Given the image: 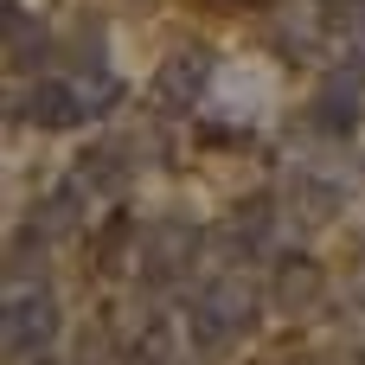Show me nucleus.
<instances>
[{"label":"nucleus","instance_id":"obj_1","mask_svg":"<svg viewBox=\"0 0 365 365\" xmlns=\"http://www.w3.org/2000/svg\"><path fill=\"white\" fill-rule=\"evenodd\" d=\"M250 327H257V282H244V276H218V282L192 302V314H186L192 353H205V359L231 353Z\"/></svg>","mask_w":365,"mask_h":365},{"label":"nucleus","instance_id":"obj_2","mask_svg":"<svg viewBox=\"0 0 365 365\" xmlns=\"http://www.w3.org/2000/svg\"><path fill=\"white\" fill-rule=\"evenodd\" d=\"M115 96H122L115 77H38L19 96V115L38 122V128H77V122L115 109Z\"/></svg>","mask_w":365,"mask_h":365},{"label":"nucleus","instance_id":"obj_3","mask_svg":"<svg viewBox=\"0 0 365 365\" xmlns=\"http://www.w3.org/2000/svg\"><path fill=\"white\" fill-rule=\"evenodd\" d=\"M0 340L13 359H45L58 340V295L51 282H13L0 308Z\"/></svg>","mask_w":365,"mask_h":365},{"label":"nucleus","instance_id":"obj_4","mask_svg":"<svg viewBox=\"0 0 365 365\" xmlns=\"http://www.w3.org/2000/svg\"><path fill=\"white\" fill-rule=\"evenodd\" d=\"M205 83H212V58L186 45V51H173V58L154 71V109H160V115L199 109V103H205Z\"/></svg>","mask_w":365,"mask_h":365},{"label":"nucleus","instance_id":"obj_5","mask_svg":"<svg viewBox=\"0 0 365 365\" xmlns=\"http://www.w3.org/2000/svg\"><path fill=\"white\" fill-rule=\"evenodd\" d=\"M71 180H77L90 199H122V192H128V180H135V160H128V148H122V141H103V148H83V154H77Z\"/></svg>","mask_w":365,"mask_h":365},{"label":"nucleus","instance_id":"obj_6","mask_svg":"<svg viewBox=\"0 0 365 365\" xmlns=\"http://www.w3.org/2000/svg\"><path fill=\"white\" fill-rule=\"evenodd\" d=\"M77 218H83V186H77V180H64L58 192H45V199L32 205V218H26L19 244H26V250H32V244H58V237H71V231H77Z\"/></svg>","mask_w":365,"mask_h":365},{"label":"nucleus","instance_id":"obj_7","mask_svg":"<svg viewBox=\"0 0 365 365\" xmlns=\"http://www.w3.org/2000/svg\"><path fill=\"white\" fill-rule=\"evenodd\" d=\"M192 225H160V231H148V257H141V269H148V282H173V276H186V263H192Z\"/></svg>","mask_w":365,"mask_h":365},{"label":"nucleus","instance_id":"obj_8","mask_svg":"<svg viewBox=\"0 0 365 365\" xmlns=\"http://www.w3.org/2000/svg\"><path fill=\"white\" fill-rule=\"evenodd\" d=\"M314 128H321V135H353V128H359V71L334 77V83L314 96Z\"/></svg>","mask_w":365,"mask_h":365},{"label":"nucleus","instance_id":"obj_9","mask_svg":"<svg viewBox=\"0 0 365 365\" xmlns=\"http://www.w3.org/2000/svg\"><path fill=\"white\" fill-rule=\"evenodd\" d=\"M276 302H282L289 314L314 308V302H321V263H308V257H282V263H276Z\"/></svg>","mask_w":365,"mask_h":365},{"label":"nucleus","instance_id":"obj_10","mask_svg":"<svg viewBox=\"0 0 365 365\" xmlns=\"http://www.w3.org/2000/svg\"><path fill=\"white\" fill-rule=\"evenodd\" d=\"M269 225H276V212H269V199H257V205H244L237 218H231V250H263L269 244Z\"/></svg>","mask_w":365,"mask_h":365},{"label":"nucleus","instance_id":"obj_11","mask_svg":"<svg viewBox=\"0 0 365 365\" xmlns=\"http://www.w3.org/2000/svg\"><path fill=\"white\" fill-rule=\"evenodd\" d=\"M128 365H173V346H167V334H148L141 346H135V359Z\"/></svg>","mask_w":365,"mask_h":365},{"label":"nucleus","instance_id":"obj_12","mask_svg":"<svg viewBox=\"0 0 365 365\" xmlns=\"http://www.w3.org/2000/svg\"><path fill=\"white\" fill-rule=\"evenodd\" d=\"M321 13H327L334 26H359V19H365V0H321Z\"/></svg>","mask_w":365,"mask_h":365},{"label":"nucleus","instance_id":"obj_13","mask_svg":"<svg viewBox=\"0 0 365 365\" xmlns=\"http://www.w3.org/2000/svg\"><path fill=\"white\" fill-rule=\"evenodd\" d=\"M346 64L365 77V19H359V26H346Z\"/></svg>","mask_w":365,"mask_h":365},{"label":"nucleus","instance_id":"obj_14","mask_svg":"<svg viewBox=\"0 0 365 365\" xmlns=\"http://www.w3.org/2000/svg\"><path fill=\"white\" fill-rule=\"evenodd\" d=\"M257 6H263V0H257Z\"/></svg>","mask_w":365,"mask_h":365}]
</instances>
